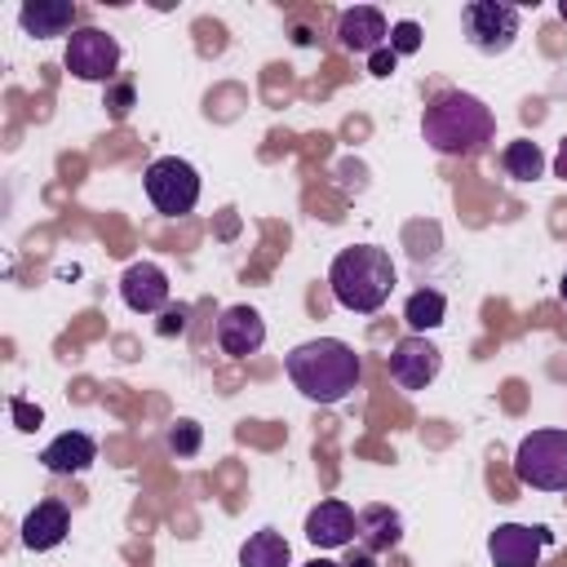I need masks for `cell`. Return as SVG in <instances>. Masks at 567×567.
<instances>
[{
  "mask_svg": "<svg viewBox=\"0 0 567 567\" xmlns=\"http://www.w3.org/2000/svg\"><path fill=\"white\" fill-rule=\"evenodd\" d=\"M288 563H292V549L275 527H261L239 545V567H288Z\"/></svg>",
  "mask_w": 567,
  "mask_h": 567,
  "instance_id": "ac0fdd59",
  "label": "cell"
},
{
  "mask_svg": "<svg viewBox=\"0 0 567 567\" xmlns=\"http://www.w3.org/2000/svg\"><path fill=\"white\" fill-rule=\"evenodd\" d=\"M390 49L403 58V53H416L421 49V27L416 22H394L390 27Z\"/></svg>",
  "mask_w": 567,
  "mask_h": 567,
  "instance_id": "7402d4cb",
  "label": "cell"
},
{
  "mask_svg": "<svg viewBox=\"0 0 567 567\" xmlns=\"http://www.w3.org/2000/svg\"><path fill=\"white\" fill-rule=\"evenodd\" d=\"M106 106H111V115H115V120H124V115H128V106H133V84H115V89H111V97H106Z\"/></svg>",
  "mask_w": 567,
  "mask_h": 567,
  "instance_id": "d4e9b609",
  "label": "cell"
},
{
  "mask_svg": "<svg viewBox=\"0 0 567 567\" xmlns=\"http://www.w3.org/2000/svg\"><path fill=\"white\" fill-rule=\"evenodd\" d=\"M346 567H372V554H368V549H363V554H359V558H350V563H346Z\"/></svg>",
  "mask_w": 567,
  "mask_h": 567,
  "instance_id": "83f0119b",
  "label": "cell"
},
{
  "mask_svg": "<svg viewBox=\"0 0 567 567\" xmlns=\"http://www.w3.org/2000/svg\"><path fill=\"white\" fill-rule=\"evenodd\" d=\"M554 173L567 182V137H563V146H558V155H554Z\"/></svg>",
  "mask_w": 567,
  "mask_h": 567,
  "instance_id": "4316f807",
  "label": "cell"
},
{
  "mask_svg": "<svg viewBox=\"0 0 567 567\" xmlns=\"http://www.w3.org/2000/svg\"><path fill=\"white\" fill-rule=\"evenodd\" d=\"M359 536V514L346 505V501H319L310 514H306V540L315 549H341Z\"/></svg>",
  "mask_w": 567,
  "mask_h": 567,
  "instance_id": "30bf717a",
  "label": "cell"
},
{
  "mask_svg": "<svg viewBox=\"0 0 567 567\" xmlns=\"http://www.w3.org/2000/svg\"><path fill=\"white\" fill-rule=\"evenodd\" d=\"M514 474L536 492H567V430H532L514 452Z\"/></svg>",
  "mask_w": 567,
  "mask_h": 567,
  "instance_id": "277c9868",
  "label": "cell"
},
{
  "mask_svg": "<svg viewBox=\"0 0 567 567\" xmlns=\"http://www.w3.org/2000/svg\"><path fill=\"white\" fill-rule=\"evenodd\" d=\"M9 412H13L18 430H40V421H44V412H40V408H31L27 399H13V403H9Z\"/></svg>",
  "mask_w": 567,
  "mask_h": 567,
  "instance_id": "603a6c76",
  "label": "cell"
},
{
  "mask_svg": "<svg viewBox=\"0 0 567 567\" xmlns=\"http://www.w3.org/2000/svg\"><path fill=\"white\" fill-rule=\"evenodd\" d=\"M146 195L164 217H186L199 204V173L186 159L164 155L146 168Z\"/></svg>",
  "mask_w": 567,
  "mask_h": 567,
  "instance_id": "52a82bcc",
  "label": "cell"
},
{
  "mask_svg": "<svg viewBox=\"0 0 567 567\" xmlns=\"http://www.w3.org/2000/svg\"><path fill=\"white\" fill-rule=\"evenodd\" d=\"M554 540V532L545 527H527V523H501L487 536V554L496 567H536L540 549Z\"/></svg>",
  "mask_w": 567,
  "mask_h": 567,
  "instance_id": "9c48e42d",
  "label": "cell"
},
{
  "mask_svg": "<svg viewBox=\"0 0 567 567\" xmlns=\"http://www.w3.org/2000/svg\"><path fill=\"white\" fill-rule=\"evenodd\" d=\"M306 567H341V563H332V558H310Z\"/></svg>",
  "mask_w": 567,
  "mask_h": 567,
  "instance_id": "f1b7e54d",
  "label": "cell"
},
{
  "mask_svg": "<svg viewBox=\"0 0 567 567\" xmlns=\"http://www.w3.org/2000/svg\"><path fill=\"white\" fill-rule=\"evenodd\" d=\"M18 27L35 40H53V35H71L75 27V4L71 0H31L18 9Z\"/></svg>",
  "mask_w": 567,
  "mask_h": 567,
  "instance_id": "9a60e30c",
  "label": "cell"
},
{
  "mask_svg": "<svg viewBox=\"0 0 567 567\" xmlns=\"http://www.w3.org/2000/svg\"><path fill=\"white\" fill-rule=\"evenodd\" d=\"M337 44H341L346 53H368V58H372L377 49L390 44L385 13L372 9V4H354V9H346V13L337 18Z\"/></svg>",
  "mask_w": 567,
  "mask_h": 567,
  "instance_id": "8fae6325",
  "label": "cell"
},
{
  "mask_svg": "<svg viewBox=\"0 0 567 567\" xmlns=\"http://www.w3.org/2000/svg\"><path fill=\"white\" fill-rule=\"evenodd\" d=\"M394 62H399V53H394V49H390V44H385V49H377V53H372V58H368V71H372V75H377V80H385V75H390V71H394Z\"/></svg>",
  "mask_w": 567,
  "mask_h": 567,
  "instance_id": "cb8c5ba5",
  "label": "cell"
},
{
  "mask_svg": "<svg viewBox=\"0 0 567 567\" xmlns=\"http://www.w3.org/2000/svg\"><path fill=\"white\" fill-rule=\"evenodd\" d=\"M120 297L133 315H159L168 306V275L155 261H133L120 275Z\"/></svg>",
  "mask_w": 567,
  "mask_h": 567,
  "instance_id": "7c38bea8",
  "label": "cell"
},
{
  "mask_svg": "<svg viewBox=\"0 0 567 567\" xmlns=\"http://www.w3.org/2000/svg\"><path fill=\"white\" fill-rule=\"evenodd\" d=\"M421 133L439 155H478L492 137H496V120L487 111L483 97L461 93V89H443L425 115H421Z\"/></svg>",
  "mask_w": 567,
  "mask_h": 567,
  "instance_id": "7a4b0ae2",
  "label": "cell"
},
{
  "mask_svg": "<svg viewBox=\"0 0 567 567\" xmlns=\"http://www.w3.org/2000/svg\"><path fill=\"white\" fill-rule=\"evenodd\" d=\"M292 385L315 399V403H341L359 390V377H363V363L359 354L337 341V337H315V341H301L297 350H288L284 359Z\"/></svg>",
  "mask_w": 567,
  "mask_h": 567,
  "instance_id": "6da1fadb",
  "label": "cell"
},
{
  "mask_svg": "<svg viewBox=\"0 0 567 567\" xmlns=\"http://www.w3.org/2000/svg\"><path fill=\"white\" fill-rule=\"evenodd\" d=\"M501 168H505L514 182H536V177L545 173V151H540L536 142H527V137H518V142H509V146L501 151Z\"/></svg>",
  "mask_w": 567,
  "mask_h": 567,
  "instance_id": "ffe728a7",
  "label": "cell"
},
{
  "mask_svg": "<svg viewBox=\"0 0 567 567\" xmlns=\"http://www.w3.org/2000/svg\"><path fill=\"white\" fill-rule=\"evenodd\" d=\"M40 461H44L49 474H84V470L97 461V443H93L84 430H66V434H58V439L40 452Z\"/></svg>",
  "mask_w": 567,
  "mask_h": 567,
  "instance_id": "2e32d148",
  "label": "cell"
},
{
  "mask_svg": "<svg viewBox=\"0 0 567 567\" xmlns=\"http://www.w3.org/2000/svg\"><path fill=\"white\" fill-rule=\"evenodd\" d=\"M443 315H447V301H443V292L439 288H416L412 297H408V306H403V319H408V328L412 332H430V328H439L443 323Z\"/></svg>",
  "mask_w": 567,
  "mask_h": 567,
  "instance_id": "d6986e66",
  "label": "cell"
},
{
  "mask_svg": "<svg viewBox=\"0 0 567 567\" xmlns=\"http://www.w3.org/2000/svg\"><path fill=\"white\" fill-rule=\"evenodd\" d=\"M558 18H563V22H567V0H558Z\"/></svg>",
  "mask_w": 567,
  "mask_h": 567,
  "instance_id": "4dcf8cb0",
  "label": "cell"
},
{
  "mask_svg": "<svg viewBox=\"0 0 567 567\" xmlns=\"http://www.w3.org/2000/svg\"><path fill=\"white\" fill-rule=\"evenodd\" d=\"M518 22H523V13L514 4H496V0H474L461 9V31H465L470 49H478L487 58H496L514 44Z\"/></svg>",
  "mask_w": 567,
  "mask_h": 567,
  "instance_id": "5b68a950",
  "label": "cell"
},
{
  "mask_svg": "<svg viewBox=\"0 0 567 567\" xmlns=\"http://www.w3.org/2000/svg\"><path fill=\"white\" fill-rule=\"evenodd\" d=\"M66 532H71V509H66L62 501H40V505L22 518V545L35 549V554L62 545Z\"/></svg>",
  "mask_w": 567,
  "mask_h": 567,
  "instance_id": "5bb4252c",
  "label": "cell"
},
{
  "mask_svg": "<svg viewBox=\"0 0 567 567\" xmlns=\"http://www.w3.org/2000/svg\"><path fill=\"white\" fill-rule=\"evenodd\" d=\"M558 297H563V301H567V275H563V284H558Z\"/></svg>",
  "mask_w": 567,
  "mask_h": 567,
  "instance_id": "f546056e",
  "label": "cell"
},
{
  "mask_svg": "<svg viewBox=\"0 0 567 567\" xmlns=\"http://www.w3.org/2000/svg\"><path fill=\"white\" fill-rule=\"evenodd\" d=\"M328 288L337 297V306L354 310V315H372L390 301L394 292V261L385 248L377 244H354L341 248L328 266Z\"/></svg>",
  "mask_w": 567,
  "mask_h": 567,
  "instance_id": "3957f363",
  "label": "cell"
},
{
  "mask_svg": "<svg viewBox=\"0 0 567 567\" xmlns=\"http://www.w3.org/2000/svg\"><path fill=\"white\" fill-rule=\"evenodd\" d=\"M217 346L230 354V359H248L266 346V319L252 310V306H230L221 310L217 319Z\"/></svg>",
  "mask_w": 567,
  "mask_h": 567,
  "instance_id": "4fadbf2b",
  "label": "cell"
},
{
  "mask_svg": "<svg viewBox=\"0 0 567 567\" xmlns=\"http://www.w3.org/2000/svg\"><path fill=\"white\" fill-rule=\"evenodd\" d=\"M66 71L84 84H102V80H115V66H120V44L111 31L102 27H75L66 35V53H62Z\"/></svg>",
  "mask_w": 567,
  "mask_h": 567,
  "instance_id": "8992f818",
  "label": "cell"
},
{
  "mask_svg": "<svg viewBox=\"0 0 567 567\" xmlns=\"http://www.w3.org/2000/svg\"><path fill=\"white\" fill-rule=\"evenodd\" d=\"M182 328H186V306L164 310V319H159V337H173V332H182Z\"/></svg>",
  "mask_w": 567,
  "mask_h": 567,
  "instance_id": "484cf974",
  "label": "cell"
},
{
  "mask_svg": "<svg viewBox=\"0 0 567 567\" xmlns=\"http://www.w3.org/2000/svg\"><path fill=\"white\" fill-rule=\"evenodd\" d=\"M439 363H443V359H439V346L425 341L421 332L399 337L394 350H390V359H385L390 381H394L399 390H425V385L439 377Z\"/></svg>",
  "mask_w": 567,
  "mask_h": 567,
  "instance_id": "ba28073f",
  "label": "cell"
},
{
  "mask_svg": "<svg viewBox=\"0 0 567 567\" xmlns=\"http://www.w3.org/2000/svg\"><path fill=\"white\" fill-rule=\"evenodd\" d=\"M403 540V518L390 505H363L359 509V545L368 554H385Z\"/></svg>",
  "mask_w": 567,
  "mask_h": 567,
  "instance_id": "e0dca14e",
  "label": "cell"
},
{
  "mask_svg": "<svg viewBox=\"0 0 567 567\" xmlns=\"http://www.w3.org/2000/svg\"><path fill=\"white\" fill-rule=\"evenodd\" d=\"M199 443H204L199 421H177V425L168 430V452H173V456H195Z\"/></svg>",
  "mask_w": 567,
  "mask_h": 567,
  "instance_id": "44dd1931",
  "label": "cell"
}]
</instances>
